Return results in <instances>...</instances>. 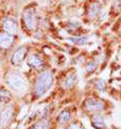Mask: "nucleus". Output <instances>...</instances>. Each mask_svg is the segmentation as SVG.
I'll list each match as a JSON object with an SVG mask.
<instances>
[{
    "instance_id": "nucleus-1",
    "label": "nucleus",
    "mask_w": 121,
    "mask_h": 129,
    "mask_svg": "<svg viewBox=\"0 0 121 129\" xmlns=\"http://www.w3.org/2000/svg\"><path fill=\"white\" fill-rule=\"evenodd\" d=\"M53 83V75L49 71L41 73L38 76L34 87V93L36 97H41L47 92Z\"/></svg>"
},
{
    "instance_id": "nucleus-2",
    "label": "nucleus",
    "mask_w": 121,
    "mask_h": 129,
    "mask_svg": "<svg viewBox=\"0 0 121 129\" xmlns=\"http://www.w3.org/2000/svg\"><path fill=\"white\" fill-rule=\"evenodd\" d=\"M7 83L13 90L17 92H25L28 89V82L24 76L19 75L18 73H10L7 77Z\"/></svg>"
},
{
    "instance_id": "nucleus-3",
    "label": "nucleus",
    "mask_w": 121,
    "mask_h": 129,
    "mask_svg": "<svg viewBox=\"0 0 121 129\" xmlns=\"http://www.w3.org/2000/svg\"><path fill=\"white\" fill-rule=\"evenodd\" d=\"M83 107L87 111L97 112V111L104 110L105 104H104V101H102L101 99H98V98H87L84 101V104H83Z\"/></svg>"
},
{
    "instance_id": "nucleus-4",
    "label": "nucleus",
    "mask_w": 121,
    "mask_h": 129,
    "mask_svg": "<svg viewBox=\"0 0 121 129\" xmlns=\"http://www.w3.org/2000/svg\"><path fill=\"white\" fill-rule=\"evenodd\" d=\"M27 52H28L27 47H20L17 50H15L14 53L12 54V58H11V62H12L13 65H15V66L20 65L27 56Z\"/></svg>"
},
{
    "instance_id": "nucleus-5",
    "label": "nucleus",
    "mask_w": 121,
    "mask_h": 129,
    "mask_svg": "<svg viewBox=\"0 0 121 129\" xmlns=\"http://www.w3.org/2000/svg\"><path fill=\"white\" fill-rule=\"evenodd\" d=\"M24 21L29 30H33L35 27V13L33 9H27L24 12Z\"/></svg>"
},
{
    "instance_id": "nucleus-6",
    "label": "nucleus",
    "mask_w": 121,
    "mask_h": 129,
    "mask_svg": "<svg viewBox=\"0 0 121 129\" xmlns=\"http://www.w3.org/2000/svg\"><path fill=\"white\" fill-rule=\"evenodd\" d=\"M3 30L7 32L9 34H16L17 33V30H18V26H17V22L15 19L13 18L8 17L3 20Z\"/></svg>"
},
{
    "instance_id": "nucleus-7",
    "label": "nucleus",
    "mask_w": 121,
    "mask_h": 129,
    "mask_svg": "<svg viewBox=\"0 0 121 129\" xmlns=\"http://www.w3.org/2000/svg\"><path fill=\"white\" fill-rule=\"evenodd\" d=\"M13 116V108L12 107H7L4 108L1 113H0V126L4 127L7 126L9 122L12 119Z\"/></svg>"
},
{
    "instance_id": "nucleus-8",
    "label": "nucleus",
    "mask_w": 121,
    "mask_h": 129,
    "mask_svg": "<svg viewBox=\"0 0 121 129\" xmlns=\"http://www.w3.org/2000/svg\"><path fill=\"white\" fill-rule=\"evenodd\" d=\"M28 64H29V66L33 68H40L44 66V60L41 59L40 56L34 53L28 58Z\"/></svg>"
},
{
    "instance_id": "nucleus-9",
    "label": "nucleus",
    "mask_w": 121,
    "mask_h": 129,
    "mask_svg": "<svg viewBox=\"0 0 121 129\" xmlns=\"http://www.w3.org/2000/svg\"><path fill=\"white\" fill-rule=\"evenodd\" d=\"M13 35L7 33V32H2L0 33V47L2 48H9L13 44Z\"/></svg>"
},
{
    "instance_id": "nucleus-10",
    "label": "nucleus",
    "mask_w": 121,
    "mask_h": 129,
    "mask_svg": "<svg viewBox=\"0 0 121 129\" xmlns=\"http://www.w3.org/2000/svg\"><path fill=\"white\" fill-rule=\"evenodd\" d=\"M91 123H92V126L96 127L97 129H105L106 128L105 121H104V118L101 114L94 115L92 118H91Z\"/></svg>"
},
{
    "instance_id": "nucleus-11",
    "label": "nucleus",
    "mask_w": 121,
    "mask_h": 129,
    "mask_svg": "<svg viewBox=\"0 0 121 129\" xmlns=\"http://www.w3.org/2000/svg\"><path fill=\"white\" fill-rule=\"evenodd\" d=\"M77 82V76L76 74H71V75H69L66 79L64 81V87H66V89H71V87L76 84Z\"/></svg>"
},
{
    "instance_id": "nucleus-12",
    "label": "nucleus",
    "mask_w": 121,
    "mask_h": 129,
    "mask_svg": "<svg viewBox=\"0 0 121 129\" xmlns=\"http://www.w3.org/2000/svg\"><path fill=\"white\" fill-rule=\"evenodd\" d=\"M71 117V114L68 110H64L63 112H60L58 115V122L60 124H66Z\"/></svg>"
},
{
    "instance_id": "nucleus-13",
    "label": "nucleus",
    "mask_w": 121,
    "mask_h": 129,
    "mask_svg": "<svg viewBox=\"0 0 121 129\" xmlns=\"http://www.w3.org/2000/svg\"><path fill=\"white\" fill-rule=\"evenodd\" d=\"M49 126H50L49 121H47V119H40L36 124H34L31 129H49Z\"/></svg>"
},
{
    "instance_id": "nucleus-14",
    "label": "nucleus",
    "mask_w": 121,
    "mask_h": 129,
    "mask_svg": "<svg viewBox=\"0 0 121 129\" xmlns=\"http://www.w3.org/2000/svg\"><path fill=\"white\" fill-rule=\"evenodd\" d=\"M11 99V93L6 89H0V101L2 103H8Z\"/></svg>"
},
{
    "instance_id": "nucleus-15",
    "label": "nucleus",
    "mask_w": 121,
    "mask_h": 129,
    "mask_svg": "<svg viewBox=\"0 0 121 129\" xmlns=\"http://www.w3.org/2000/svg\"><path fill=\"white\" fill-rule=\"evenodd\" d=\"M87 36H81V38H71L69 39L70 42H72L73 44H78V45H85L87 43Z\"/></svg>"
},
{
    "instance_id": "nucleus-16",
    "label": "nucleus",
    "mask_w": 121,
    "mask_h": 129,
    "mask_svg": "<svg viewBox=\"0 0 121 129\" xmlns=\"http://www.w3.org/2000/svg\"><path fill=\"white\" fill-rule=\"evenodd\" d=\"M100 11V3H94L89 7V15L95 16Z\"/></svg>"
},
{
    "instance_id": "nucleus-17",
    "label": "nucleus",
    "mask_w": 121,
    "mask_h": 129,
    "mask_svg": "<svg viewBox=\"0 0 121 129\" xmlns=\"http://www.w3.org/2000/svg\"><path fill=\"white\" fill-rule=\"evenodd\" d=\"M96 68H97V62L91 61V62L88 63V65H87V72L88 73H92Z\"/></svg>"
},
{
    "instance_id": "nucleus-18",
    "label": "nucleus",
    "mask_w": 121,
    "mask_h": 129,
    "mask_svg": "<svg viewBox=\"0 0 121 129\" xmlns=\"http://www.w3.org/2000/svg\"><path fill=\"white\" fill-rule=\"evenodd\" d=\"M105 82L103 80H98L97 81V89H99L100 91H104L105 90Z\"/></svg>"
},
{
    "instance_id": "nucleus-19",
    "label": "nucleus",
    "mask_w": 121,
    "mask_h": 129,
    "mask_svg": "<svg viewBox=\"0 0 121 129\" xmlns=\"http://www.w3.org/2000/svg\"><path fill=\"white\" fill-rule=\"evenodd\" d=\"M68 129H83V127L82 126H80L79 124H71V125H69V127H68Z\"/></svg>"
}]
</instances>
